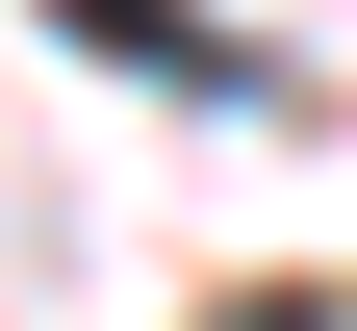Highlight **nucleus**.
<instances>
[{"label": "nucleus", "mask_w": 357, "mask_h": 331, "mask_svg": "<svg viewBox=\"0 0 357 331\" xmlns=\"http://www.w3.org/2000/svg\"><path fill=\"white\" fill-rule=\"evenodd\" d=\"M52 26H77V52H128V77H204V102H255V52H230V26H178V0H52Z\"/></svg>", "instance_id": "f257e3e1"}]
</instances>
